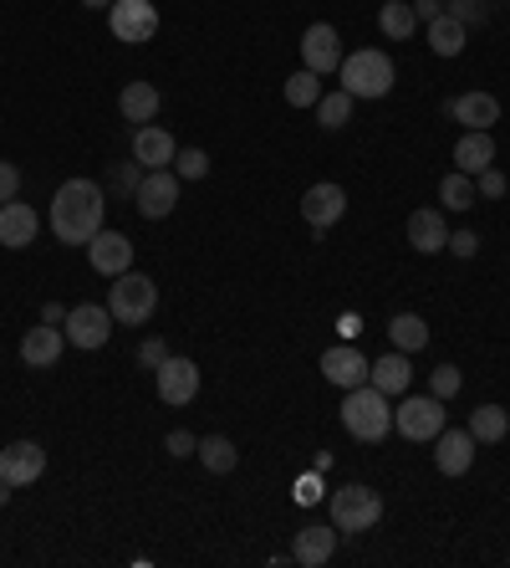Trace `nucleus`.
I'll return each mask as SVG.
<instances>
[{"mask_svg": "<svg viewBox=\"0 0 510 568\" xmlns=\"http://www.w3.org/2000/svg\"><path fill=\"white\" fill-rule=\"evenodd\" d=\"M102 210H107V194L92 180H67L52 194V236L61 246H88L102 231Z\"/></svg>", "mask_w": 510, "mask_h": 568, "instance_id": "f257e3e1", "label": "nucleus"}, {"mask_svg": "<svg viewBox=\"0 0 510 568\" xmlns=\"http://www.w3.org/2000/svg\"><path fill=\"white\" fill-rule=\"evenodd\" d=\"M342 425H348L352 441L378 446L383 435L394 431V404H388V394H383L378 385H358V389H348V400H342Z\"/></svg>", "mask_w": 510, "mask_h": 568, "instance_id": "f03ea898", "label": "nucleus"}, {"mask_svg": "<svg viewBox=\"0 0 510 568\" xmlns=\"http://www.w3.org/2000/svg\"><path fill=\"white\" fill-rule=\"evenodd\" d=\"M337 82L352 98H388L394 92V57L378 52V46H363V52H348L342 67H337Z\"/></svg>", "mask_w": 510, "mask_h": 568, "instance_id": "7ed1b4c3", "label": "nucleus"}, {"mask_svg": "<svg viewBox=\"0 0 510 568\" xmlns=\"http://www.w3.org/2000/svg\"><path fill=\"white\" fill-rule=\"evenodd\" d=\"M154 308H159V287L148 282L144 271H123V277H113V287H107V313H113V323L138 328V323L154 318Z\"/></svg>", "mask_w": 510, "mask_h": 568, "instance_id": "20e7f679", "label": "nucleus"}, {"mask_svg": "<svg viewBox=\"0 0 510 568\" xmlns=\"http://www.w3.org/2000/svg\"><path fill=\"white\" fill-rule=\"evenodd\" d=\"M383 517V497L363 481H348V487H337L332 492V527L337 533H367V527H378Z\"/></svg>", "mask_w": 510, "mask_h": 568, "instance_id": "39448f33", "label": "nucleus"}, {"mask_svg": "<svg viewBox=\"0 0 510 568\" xmlns=\"http://www.w3.org/2000/svg\"><path fill=\"white\" fill-rule=\"evenodd\" d=\"M444 425H450V415H444V400H439V394H408L394 410V431L408 435V441H434Z\"/></svg>", "mask_w": 510, "mask_h": 568, "instance_id": "423d86ee", "label": "nucleus"}, {"mask_svg": "<svg viewBox=\"0 0 510 568\" xmlns=\"http://www.w3.org/2000/svg\"><path fill=\"white\" fill-rule=\"evenodd\" d=\"M107 26H113L117 42L144 46L159 36V11H154V0H113L107 5Z\"/></svg>", "mask_w": 510, "mask_h": 568, "instance_id": "0eeeda50", "label": "nucleus"}, {"mask_svg": "<svg viewBox=\"0 0 510 568\" xmlns=\"http://www.w3.org/2000/svg\"><path fill=\"white\" fill-rule=\"evenodd\" d=\"M179 175L174 169H148L144 180H138V190H133V205H138V215L144 221H163V215H174L179 205Z\"/></svg>", "mask_w": 510, "mask_h": 568, "instance_id": "6e6552de", "label": "nucleus"}, {"mask_svg": "<svg viewBox=\"0 0 510 568\" xmlns=\"http://www.w3.org/2000/svg\"><path fill=\"white\" fill-rule=\"evenodd\" d=\"M61 333H67V344L72 348H102L107 338H113V313L102 308V302H77L72 313H67V323H61Z\"/></svg>", "mask_w": 510, "mask_h": 568, "instance_id": "1a4fd4ad", "label": "nucleus"}, {"mask_svg": "<svg viewBox=\"0 0 510 568\" xmlns=\"http://www.w3.org/2000/svg\"><path fill=\"white\" fill-rule=\"evenodd\" d=\"M154 375H159V400L174 404V410H179V404H190L194 394H200V364L184 359V354H169V359H163Z\"/></svg>", "mask_w": 510, "mask_h": 568, "instance_id": "9d476101", "label": "nucleus"}, {"mask_svg": "<svg viewBox=\"0 0 510 568\" xmlns=\"http://www.w3.org/2000/svg\"><path fill=\"white\" fill-rule=\"evenodd\" d=\"M342 36H337V26H327V21H317V26H306V36H302V62H306V73H317V77H327V73H337L342 67Z\"/></svg>", "mask_w": 510, "mask_h": 568, "instance_id": "9b49d317", "label": "nucleus"}, {"mask_svg": "<svg viewBox=\"0 0 510 568\" xmlns=\"http://www.w3.org/2000/svg\"><path fill=\"white\" fill-rule=\"evenodd\" d=\"M302 215H306V225H311V231H327V225H337L342 215H348V190H342V185H332V180L311 185V190L302 194Z\"/></svg>", "mask_w": 510, "mask_h": 568, "instance_id": "f8f14e48", "label": "nucleus"}, {"mask_svg": "<svg viewBox=\"0 0 510 568\" xmlns=\"http://www.w3.org/2000/svg\"><path fill=\"white\" fill-rule=\"evenodd\" d=\"M88 261L102 277H123V271L133 267V241L123 236V231H107V225H102L98 236L88 241Z\"/></svg>", "mask_w": 510, "mask_h": 568, "instance_id": "ddd939ff", "label": "nucleus"}, {"mask_svg": "<svg viewBox=\"0 0 510 568\" xmlns=\"http://www.w3.org/2000/svg\"><path fill=\"white\" fill-rule=\"evenodd\" d=\"M46 471V450L36 441H11V446L0 450V481H11V487H31V481Z\"/></svg>", "mask_w": 510, "mask_h": 568, "instance_id": "4468645a", "label": "nucleus"}, {"mask_svg": "<svg viewBox=\"0 0 510 568\" xmlns=\"http://www.w3.org/2000/svg\"><path fill=\"white\" fill-rule=\"evenodd\" d=\"M367 369H373V364H367L352 344L327 348V354H321V379H327V385H337V389H358V385H367Z\"/></svg>", "mask_w": 510, "mask_h": 568, "instance_id": "2eb2a0df", "label": "nucleus"}, {"mask_svg": "<svg viewBox=\"0 0 510 568\" xmlns=\"http://www.w3.org/2000/svg\"><path fill=\"white\" fill-rule=\"evenodd\" d=\"M434 466L444 471V477H465L469 466H475V435L444 425V431L434 435Z\"/></svg>", "mask_w": 510, "mask_h": 568, "instance_id": "dca6fc26", "label": "nucleus"}, {"mask_svg": "<svg viewBox=\"0 0 510 568\" xmlns=\"http://www.w3.org/2000/svg\"><path fill=\"white\" fill-rule=\"evenodd\" d=\"M174 134L159 129V123H138V134H133V159L148 169H169L174 165Z\"/></svg>", "mask_w": 510, "mask_h": 568, "instance_id": "f3484780", "label": "nucleus"}, {"mask_svg": "<svg viewBox=\"0 0 510 568\" xmlns=\"http://www.w3.org/2000/svg\"><path fill=\"white\" fill-rule=\"evenodd\" d=\"M61 348H67V333L42 323V328H31L26 338H21V364H26V369H57Z\"/></svg>", "mask_w": 510, "mask_h": 568, "instance_id": "a211bd4d", "label": "nucleus"}, {"mask_svg": "<svg viewBox=\"0 0 510 568\" xmlns=\"http://www.w3.org/2000/svg\"><path fill=\"white\" fill-rule=\"evenodd\" d=\"M36 231H42V215H36L31 205H21V200L0 205V246H11V252H26L31 241H36Z\"/></svg>", "mask_w": 510, "mask_h": 568, "instance_id": "6ab92c4d", "label": "nucleus"}, {"mask_svg": "<svg viewBox=\"0 0 510 568\" xmlns=\"http://www.w3.org/2000/svg\"><path fill=\"white\" fill-rule=\"evenodd\" d=\"M408 246L419 256H434L450 246V225H444V215L439 210H413L408 215Z\"/></svg>", "mask_w": 510, "mask_h": 568, "instance_id": "aec40b11", "label": "nucleus"}, {"mask_svg": "<svg viewBox=\"0 0 510 568\" xmlns=\"http://www.w3.org/2000/svg\"><path fill=\"white\" fill-rule=\"evenodd\" d=\"M496 165V138L490 129H465L460 144H454V169H465V175H480V169Z\"/></svg>", "mask_w": 510, "mask_h": 568, "instance_id": "412c9836", "label": "nucleus"}, {"mask_svg": "<svg viewBox=\"0 0 510 568\" xmlns=\"http://www.w3.org/2000/svg\"><path fill=\"white\" fill-rule=\"evenodd\" d=\"M450 113L465 123V129H496L500 123V98L496 92H460V98L450 103Z\"/></svg>", "mask_w": 510, "mask_h": 568, "instance_id": "4be33fe9", "label": "nucleus"}, {"mask_svg": "<svg viewBox=\"0 0 510 568\" xmlns=\"http://www.w3.org/2000/svg\"><path fill=\"white\" fill-rule=\"evenodd\" d=\"M332 548H337V527H302V533H296L292 558L302 568H321L327 558H332Z\"/></svg>", "mask_w": 510, "mask_h": 568, "instance_id": "5701e85b", "label": "nucleus"}, {"mask_svg": "<svg viewBox=\"0 0 510 568\" xmlns=\"http://www.w3.org/2000/svg\"><path fill=\"white\" fill-rule=\"evenodd\" d=\"M367 385H378L388 400L394 394H404L408 385H413V369H408V354H383L373 369H367Z\"/></svg>", "mask_w": 510, "mask_h": 568, "instance_id": "b1692460", "label": "nucleus"}, {"mask_svg": "<svg viewBox=\"0 0 510 568\" xmlns=\"http://www.w3.org/2000/svg\"><path fill=\"white\" fill-rule=\"evenodd\" d=\"M423 36H429V46H434L439 57H460V52L469 46L465 42V36H469L465 21H460V15H450V11L439 15V21H429V26H423Z\"/></svg>", "mask_w": 510, "mask_h": 568, "instance_id": "393cba45", "label": "nucleus"}, {"mask_svg": "<svg viewBox=\"0 0 510 568\" xmlns=\"http://www.w3.org/2000/svg\"><path fill=\"white\" fill-rule=\"evenodd\" d=\"M117 108H123L128 123H154V113H159V88H154V82H128V88L117 92Z\"/></svg>", "mask_w": 510, "mask_h": 568, "instance_id": "a878e982", "label": "nucleus"}, {"mask_svg": "<svg viewBox=\"0 0 510 568\" xmlns=\"http://www.w3.org/2000/svg\"><path fill=\"white\" fill-rule=\"evenodd\" d=\"M469 435H475V446H500L510 435V415L500 404H480V410H469Z\"/></svg>", "mask_w": 510, "mask_h": 568, "instance_id": "bb28decb", "label": "nucleus"}, {"mask_svg": "<svg viewBox=\"0 0 510 568\" xmlns=\"http://www.w3.org/2000/svg\"><path fill=\"white\" fill-rule=\"evenodd\" d=\"M194 456H200L204 471H215V477H225V471H235V466H240V450H235L230 435H204Z\"/></svg>", "mask_w": 510, "mask_h": 568, "instance_id": "cd10ccee", "label": "nucleus"}, {"mask_svg": "<svg viewBox=\"0 0 510 568\" xmlns=\"http://www.w3.org/2000/svg\"><path fill=\"white\" fill-rule=\"evenodd\" d=\"M388 338H394L398 354H419V348H429V323L419 313H398L388 323Z\"/></svg>", "mask_w": 510, "mask_h": 568, "instance_id": "c85d7f7f", "label": "nucleus"}, {"mask_svg": "<svg viewBox=\"0 0 510 568\" xmlns=\"http://www.w3.org/2000/svg\"><path fill=\"white\" fill-rule=\"evenodd\" d=\"M475 200H480V190H475V175H465V169H454V175H444V180H439V205L469 210Z\"/></svg>", "mask_w": 510, "mask_h": 568, "instance_id": "c756f323", "label": "nucleus"}, {"mask_svg": "<svg viewBox=\"0 0 510 568\" xmlns=\"http://www.w3.org/2000/svg\"><path fill=\"white\" fill-rule=\"evenodd\" d=\"M378 26H383V36L404 42V36H413V31H419V15H413V5H408V0H388V5L378 11Z\"/></svg>", "mask_w": 510, "mask_h": 568, "instance_id": "7c9ffc66", "label": "nucleus"}, {"mask_svg": "<svg viewBox=\"0 0 510 568\" xmlns=\"http://www.w3.org/2000/svg\"><path fill=\"white\" fill-rule=\"evenodd\" d=\"M352 103H358V98H352V92H321L317 98V123L321 129H342V123L352 119Z\"/></svg>", "mask_w": 510, "mask_h": 568, "instance_id": "2f4dec72", "label": "nucleus"}, {"mask_svg": "<svg viewBox=\"0 0 510 568\" xmlns=\"http://www.w3.org/2000/svg\"><path fill=\"white\" fill-rule=\"evenodd\" d=\"M317 98H321V77L317 73H292L286 77V103L292 108H317Z\"/></svg>", "mask_w": 510, "mask_h": 568, "instance_id": "473e14b6", "label": "nucleus"}, {"mask_svg": "<svg viewBox=\"0 0 510 568\" xmlns=\"http://www.w3.org/2000/svg\"><path fill=\"white\" fill-rule=\"evenodd\" d=\"M460 385H465L460 364H439L434 375H429V394H439V400H454V394H460Z\"/></svg>", "mask_w": 510, "mask_h": 568, "instance_id": "72a5a7b5", "label": "nucleus"}, {"mask_svg": "<svg viewBox=\"0 0 510 568\" xmlns=\"http://www.w3.org/2000/svg\"><path fill=\"white\" fill-rule=\"evenodd\" d=\"M174 175L179 180H204V175H209V154L204 149H179L174 154Z\"/></svg>", "mask_w": 510, "mask_h": 568, "instance_id": "f704fd0d", "label": "nucleus"}, {"mask_svg": "<svg viewBox=\"0 0 510 568\" xmlns=\"http://www.w3.org/2000/svg\"><path fill=\"white\" fill-rule=\"evenodd\" d=\"M475 190H480V200H500V194L510 190V180L500 175L496 165H490V169H480V175H475Z\"/></svg>", "mask_w": 510, "mask_h": 568, "instance_id": "c9c22d12", "label": "nucleus"}, {"mask_svg": "<svg viewBox=\"0 0 510 568\" xmlns=\"http://www.w3.org/2000/svg\"><path fill=\"white\" fill-rule=\"evenodd\" d=\"M15 194H21V169L11 159H0V205H11Z\"/></svg>", "mask_w": 510, "mask_h": 568, "instance_id": "e433bc0d", "label": "nucleus"}, {"mask_svg": "<svg viewBox=\"0 0 510 568\" xmlns=\"http://www.w3.org/2000/svg\"><path fill=\"white\" fill-rule=\"evenodd\" d=\"M163 450H169L174 461H184V456H194V450H200V441H194L190 431H169V441H163Z\"/></svg>", "mask_w": 510, "mask_h": 568, "instance_id": "4c0bfd02", "label": "nucleus"}, {"mask_svg": "<svg viewBox=\"0 0 510 568\" xmlns=\"http://www.w3.org/2000/svg\"><path fill=\"white\" fill-rule=\"evenodd\" d=\"M444 252H454V256H460V261H469V256L480 252V236H475V231H454Z\"/></svg>", "mask_w": 510, "mask_h": 568, "instance_id": "58836bf2", "label": "nucleus"}, {"mask_svg": "<svg viewBox=\"0 0 510 568\" xmlns=\"http://www.w3.org/2000/svg\"><path fill=\"white\" fill-rule=\"evenodd\" d=\"M163 359H169V344H163V338H144V348H138V364H144V369H159Z\"/></svg>", "mask_w": 510, "mask_h": 568, "instance_id": "ea45409f", "label": "nucleus"}, {"mask_svg": "<svg viewBox=\"0 0 510 568\" xmlns=\"http://www.w3.org/2000/svg\"><path fill=\"white\" fill-rule=\"evenodd\" d=\"M408 5H413V15H419L423 26H429V21H439V15H444V0H408Z\"/></svg>", "mask_w": 510, "mask_h": 568, "instance_id": "a19ab883", "label": "nucleus"}, {"mask_svg": "<svg viewBox=\"0 0 510 568\" xmlns=\"http://www.w3.org/2000/svg\"><path fill=\"white\" fill-rule=\"evenodd\" d=\"M444 11H450V15H460V21H480V0H454V5H444Z\"/></svg>", "mask_w": 510, "mask_h": 568, "instance_id": "79ce46f5", "label": "nucleus"}, {"mask_svg": "<svg viewBox=\"0 0 510 568\" xmlns=\"http://www.w3.org/2000/svg\"><path fill=\"white\" fill-rule=\"evenodd\" d=\"M67 313H72V308H61V302H46V308H42V323L61 328V323H67Z\"/></svg>", "mask_w": 510, "mask_h": 568, "instance_id": "37998d69", "label": "nucleus"}, {"mask_svg": "<svg viewBox=\"0 0 510 568\" xmlns=\"http://www.w3.org/2000/svg\"><path fill=\"white\" fill-rule=\"evenodd\" d=\"M317 497H321L317 477H302V481H296V502H317Z\"/></svg>", "mask_w": 510, "mask_h": 568, "instance_id": "c03bdc74", "label": "nucleus"}, {"mask_svg": "<svg viewBox=\"0 0 510 568\" xmlns=\"http://www.w3.org/2000/svg\"><path fill=\"white\" fill-rule=\"evenodd\" d=\"M82 5H88V11H102V5H113V0H82Z\"/></svg>", "mask_w": 510, "mask_h": 568, "instance_id": "a18cd8bd", "label": "nucleus"}, {"mask_svg": "<svg viewBox=\"0 0 510 568\" xmlns=\"http://www.w3.org/2000/svg\"><path fill=\"white\" fill-rule=\"evenodd\" d=\"M5 497H11V481H0V508H5Z\"/></svg>", "mask_w": 510, "mask_h": 568, "instance_id": "49530a36", "label": "nucleus"}]
</instances>
